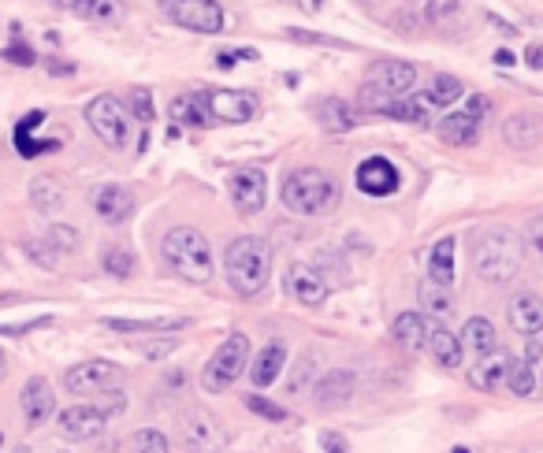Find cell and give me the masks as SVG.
I'll return each mask as SVG.
<instances>
[{
    "mask_svg": "<svg viewBox=\"0 0 543 453\" xmlns=\"http://www.w3.org/2000/svg\"><path fill=\"white\" fill-rule=\"evenodd\" d=\"M160 253L172 264V272L186 283H209L216 275V260H212L209 238L198 227H172L160 242Z\"/></svg>",
    "mask_w": 543,
    "mask_h": 453,
    "instance_id": "obj_1",
    "label": "cell"
},
{
    "mask_svg": "<svg viewBox=\"0 0 543 453\" xmlns=\"http://www.w3.org/2000/svg\"><path fill=\"white\" fill-rule=\"evenodd\" d=\"M224 272L235 294H261L272 275V246L265 238H235L224 253Z\"/></svg>",
    "mask_w": 543,
    "mask_h": 453,
    "instance_id": "obj_2",
    "label": "cell"
},
{
    "mask_svg": "<svg viewBox=\"0 0 543 453\" xmlns=\"http://www.w3.org/2000/svg\"><path fill=\"white\" fill-rule=\"evenodd\" d=\"M521 257H525V249H521V238L514 231H506V227H495V231H484L477 238V275L480 279H488V283H510L517 272H521Z\"/></svg>",
    "mask_w": 543,
    "mask_h": 453,
    "instance_id": "obj_3",
    "label": "cell"
},
{
    "mask_svg": "<svg viewBox=\"0 0 543 453\" xmlns=\"http://www.w3.org/2000/svg\"><path fill=\"white\" fill-rule=\"evenodd\" d=\"M283 205L291 208L294 216H324L332 205H339V186L332 182V175L317 168L294 171L283 182Z\"/></svg>",
    "mask_w": 543,
    "mask_h": 453,
    "instance_id": "obj_4",
    "label": "cell"
},
{
    "mask_svg": "<svg viewBox=\"0 0 543 453\" xmlns=\"http://www.w3.org/2000/svg\"><path fill=\"white\" fill-rule=\"evenodd\" d=\"M365 82H369L365 86V101L384 112L387 104L402 101L417 86V67L406 64V60H376V64H369Z\"/></svg>",
    "mask_w": 543,
    "mask_h": 453,
    "instance_id": "obj_5",
    "label": "cell"
},
{
    "mask_svg": "<svg viewBox=\"0 0 543 453\" xmlns=\"http://www.w3.org/2000/svg\"><path fill=\"white\" fill-rule=\"evenodd\" d=\"M250 364V338L246 335H227L220 342V350L212 353V361L205 364V372H201V387L209 390V394H220L227 390L235 379L242 376V368Z\"/></svg>",
    "mask_w": 543,
    "mask_h": 453,
    "instance_id": "obj_6",
    "label": "cell"
},
{
    "mask_svg": "<svg viewBox=\"0 0 543 453\" xmlns=\"http://www.w3.org/2000/svg\"><path fill=\"white\" fill-rule=\"evenodd\" d=\"M86 123L93 127V134L108 145V149H123L131 142V116L112 93H101L86 104Z\"/></svg>",
    "mask_w": 543,
    "mask_h": 453,
    "instance_id": "obj_7",
    "label": "cell"
},
{
    "mask_svg": "<svg viewBox=\"0 0 543 453\" xmlns=\"http://www.w3.org/2000/svg\"><path fill=\"white\" fill-rule=\"evenodd\" d=\"M160 12L194 34H220L227 23L224 8L216 0H160Z\"/></svg>",
    "mask_w": 543,
    "mask_h": 453,
    "instance_id": "obj_8",
    "label": "cell"
},
{
    "mask_svg": "<svg viewBox=\"0 0 543 453\" xmlns=\"http://www.w3.org/2000/svg\"><path fill=\"white\" fill-rule=\"evenodd\" d=\"M123 405V398L116 394L112 402H97V405H71V409H64V413L56 416V428H60V435L64 439H75V442H86L93 439V435H101L108 424V416L116 413Z\"/></svg>",
    "mask_w": 543,
    "mask_h": 453,
    "instance_id": "obj_9",
    "label": "cell"
},
{
    "mask_svg": "<svg viewBox=\"0 0 543 453\" xmlns=\"http://www.w3.org/2000/svg\"><path fill=\"white\" fill-rule=\"evenodd\" d=\"M123 379V368L112 361H82L64 376V387L79 398H101V394H116Z\"/></svg>",
    "mask_w": 543,
    "mask_h": 453,
    "instance_id": "obj_10",
    "label": "cell"
},
{
    "mask_svg": "<svg viewBox=\"0 0 543 453\" xmlns=\"http://www.w3.org/2000/svg\"><path fill=\"white\" fill-rule=\"evenodd\" d=\"M484 112H488V97H469L465 108H458L451 116H443V123H439V138L447 145H477Z\"/></svg>",
    "mask_w": 543,
    "mask_h": 453,
    "instance_id": "obj_11",
    "label": "cell"
},
{
    "mask_svg": "<svg viewBox=\"0 0 543 453\" xmlns=\"http://www.w3.org/2000/svg\"><path fill=\"white\" fill-rule=\"evenodd\" d=\"M205 108L220 123H250L261 112V97L250 90H212L205 93Z\"/></svg>",
    "mask_w": 543,
    "mask_h": 453,
    "instance_id": "obj_12",
    "label": "cell"
},
{
    "mask_svg": "<svg viewBox=\"0 0 543 453\" xmlns=\"http://www.w3.org/2000/svg\"><path fill=\"white\" fill-rule=\"evenodd\" d=\"M183 446L190 453H220L227 446V431L220 428L216 416L198 409L183 420Z\"/></svg>",
    "mask_w": 543,
    "mask_h": 453,
    "instance_id": "obj_13",
    "label": "cell"
},
{
    "mask_svg": "<svg viewBox=\"0 0 543 453\" xmlns=\"http://www.w3.org/2000/svg\"><path fill=\"white\" fill-rule=\"evenodd\" d=\"M265 197H268L265 171L242 168L231 175V201H235V208H239L242 216H257L265 208Z\"/></svg>",
    "mask_w": 543,
    "mask_h": 453,
    "instance_id": "obj_14",
    "label": "cell"
},
{
    "mask_svg": "<svg viewBox=\"0 0 543 453\" xmlns=\"http://www.w3.org/2000/svg\"><path fill=\"white\" fill-rule=\"evenodd\" d=\"M283 286H287V294L294 301H302V305H324L328 298V283H324V275L313 268V264H291L287 275H283Z\"/></svg>",
    "mask_w": 543,
    "mask_h": 453,
    "instance_id": "obj_15",
    "label": "cell"
},
{
    "mask_svg": "<svg viewBox=\"0 0 543 453\" xmlns=\"http://www.w3.org/2000/svg\"><path fill=\"white\" fill-rule=\"evenodd\" d=\"M402 186V175L398 168L387 160V156H369L358 168V190L369 197H391Z\"/></svg>",
    "mask_w": 543,
    "mask_h": 453,
    "instance_id": "obj_16",
    "label": "cell"
},
{
    "mask_svg": "<svg viewBox=\"0 0 543 453\" xmlns=\"http://www.w3.org/2000/svg\"><path fill=\"white\" fill-rule=\"evenodd\" d=\"M93 212L101 216L105 223H123L134 212V197L127 186H116L108 182L101 190H93Z\"/></svg>",
    "mask_w": 543,
    "mask_h": 453,
    "instance_id": "obj_17",
    "label": "cell"
},
{
    "mask_svg": "<svg viewBox=\"0 0 543 453\" xmlns=\"http://www.w3.org/2000/svg\"><path fill=\"white\" fill-rule=\"evenodd\" d=\"M19 405H23L27 424H45V420L56 413V394H53V387L38 376V379H30L27 387H23V394H19Z\"/></svg>",
    "mask_w": 543,
    "mask_h": 453,
    "instance_id": "obj_18",
    "label": "cell"
},
{
    "mask_svg": "<svg viewBox=\"0 0 543 453\" xmlns=\"http://www.w3.org/2000/svg\"><path fill=\"white\" fill-rule=\"evenodd\" d=\"M391 335H395V342L402 346V350H424L428 346V338H432V320L424 316V312H402L395 320V327H391Z\"/></svg>",
    "mask_w": 543,
    "mask_h": 453,
    "instance_id": "obj_19",
    "label": "cell"
},
{
    "mask_svg": "<svg viewBox=\"0 0 543 453\" xmlns=\"http://www.w3.org/2000/svg\"><path fill=\"white\" fill-rule=\"evenodd\" d=\"M503 138L506 145H514V149H532V145L543 142V119L532 116V112H514V116H506L503 123Z\"/></svg>",
    "mask_w": 543,
    "mask_h": 453,
    "instance_id": "obj_20",
    "label": "cell"
},
{
    "mask_svg": "<svg viewBox=\"0 0 543 453\" xmlns=\"http://www.w3.org/2000/svg\"><path fill=\"white\" fill-rule=\"evenodd\" d=\"M41 123H45V112H41V108H34V112H27V119L15 127V149H19V156H27V160H30V156H41V153H53V149H60V142H56V138H45V142H41V138H34V130H38Z\"/></svg>",
    "mask_w": 543,
    "mask_h": 453,
    "instance_id": "obj_21",
    "label": "cell"
},
{
    "mask_svg": "<svg viewBox=\"0 0 543 453\" xmlns=\"http://www.w3.org/2000/svg\"><path fill=\"white\" fill-rule=\"evenodd\" d=\"M510 327H514L517 335H536L543 331V301L536 294H517L510 301Z\"/></svg>",
    "mask_w": 543,
    "mask_h": 453,
    "instance_id": "obj_22",
    "label": "cell"
},
{
    "mask_svg": "<svg viewBox=\"0 0 543 453\" xmlns=\"http://www.w3.org/2000/svg\"><path fill=\"white\" fill-rule=\"evenodd\" d=\"M56 8H64L71 15H82V19H93V23H120L123 19V4L120 0H53Z\"/></svg>",
    "mask_w": 543,
    "mask_h": 453,
    "instance_id": "obj_23",
    "label": "cell"
},
{
    "mask_svg": "<svg viewBox=\"0 0 543 453\" xmlns=\"http://www.w3.org/2000/svg\"><path fill=\"white\" fill-rule=\"evenodd\" d=\"M462 350L465 353H477V357H488L495 346H499V335H495V324H491L488 316H473V320H465L462 327Z\"/></svg>",
    "mask_w": 543,
    "mask_h": 453,
    "instance_id": "obj_24",
    "label": "cell"
},
{
    "mask_svg": "<svg viewBox=\"0 0 543 453\" xmlns=\"http://www.w3.org/2000/svg\"><path fill=\"white\" fill-rule=\"evenodd\" d=\"M283 364H287V346H283V342H268L250 368L253 387H272L279 379V372H283Z\"/></svg>",
    "mask_w": 543,
    "mask_h": 453,
    "instance_id": "obj_25",
    "label": "cell"
},
{
    "mask_svg": "<svg viewBox=\"0 0 543 453\" xmlns=\"http://www.w3.org/2000/svg\"><path fill=\"white\" fill-rule=\"evenodd\" d=\"M506 368H510V357L499 350H491L488 357H480L477 364H473V372H469V383L477 390H491L499 387V383H506Z\"/></svg>",
    "mask_w": 543,
    "mask_h": 453,
    "instance_id": "obj_26",
    "label": "cell"
},
{
    "mask_svg": "<svg viewBox=\"0 0 543 453\" xmlns=\"http://www.w3.org/2000/svg\"><path fill=\"white\" fill-rule=\"evenodd\" d=\"M454 275H458V268H454V238L443 234L436 246H432V253H428V279L451 286Z\"/></svg>",
    "mask_w": 543,
    "mask_h": 453,
    "instance_id": "obj_27",
    "label": "cell"
},
{
    "mask_svg": "<svg viewBox=\"0 0 543 453\" xmlns=\"http://www.w3.org/2000/svg\"><path fill=\"white\" fill-rule=\"evenodd\" d=\"M428 353H432V357H436V364H443V368H458V364H462V357H465L458 335H454V331H447V327H432Z\"/></svg>",
    "mask_w": 543,
    "mask_h": 453,
    "instance_id": "obj_28",
    "label": "cell"
},
{
    "mask_svg": "<svg viewBox=\"0 0 543 453\" xmlns=\"http://www.w3.org/2000/svg\"><path fill=\"white\" fill-rule=\"evenodd\" d=\"M350 394H354V376H350V372H328V376L317 383V402L324 405V409L343 405Z\"/></svg>",
    "mask_w": 543,
    "mask_h": 453,
    "instance_id": "obj_29",
    "label": "cell"
},
{
    "mask_svg": "<svg viewBox=\"0 0 543 453\" xmlns=\"http://www.w3.org/2000/svg\"><path fill=\"white\" fill-rule=\"evenodd\" d=\"M317 116H320V127L328 130V134H343V130L354 127V108L339 97H328V101L317 104Z\"/></svg>",
    "mask_w": 543,
    "mask_h": 453,
    "instance_id": "obj_30",
    "label": "cell"
},
{
    "mask_svg": "<svg viewBox=\"0 0 543 453\" xmlns=\"http://www.w3.org/2000/svg\"><path fill=\"white\" fill-rule=\"evenodd\" d=\"M172 119L179 127H205L209 123V108H205V93H190V97H175Z\"/></svg>",
    "mask_w": 543,
    "mask_h": 453,
    "instance_id": "obj_31",
    "label": "cell"
},
{
    "mask_svg": "<svg viewBox=\"0 0 543 453\" xmlns=\"http://www.w3.org/2000/svg\"><path fill=\"white\" fill-rule=\"evenodd\" d=\"M421 305H424V316L432 320V316H451L454 312V298L451 290L436 279H424L421 283Z\"/></svg>",
    "mask_w": 543,
    "mask_h": 453,
    "instance_id": "obj_32",
    "label": "cell"
},
{
    "mask_svg": "<svg viewBox=\"0 0 543 453\" xmlns=\"http://www.w3.org/2000/svg\"><path fill=\"white\" fill-rule=\"evenodd\" d=\"M462 78H454V75H436L432 78V86H428V93H424V101L428 104H454V101H462Z\"/></svg>",
    "mask_w": 543,
    "mask_h": 453,
    "instance_id": "obj_33",
    "label": "cell"
},
{
    "mask_svg": "<svg viewBox=\"0 0 543 453\" xmlns=\"http://www.w3.org/2000/svg\"><path fill=\"white\" fill-rule=\"evenodd\" d=\"M428 108H432V104L424 101V97H417V101H406V97H402V101L387 104L384 116L387 119H402V123H428Z\"/></svg>",
    "mask_w": 543,
    "mask_h": 453,
    "instance_id": "obj_34",
    "label": "cell"
},
{
    "mask_svg": "<svg viewBox=\"0 0 543 453\" xmlns=\"http://www.w3.org/2000/svg\"><path fill=\"white\" fill-rule=\"evenodd\" d=\"M30 197H34V205L41 208V212H53V208L64 205V190H60V182L56 179H34V186H30Z\"/></svg>",
    "mask_w": 543,
    "mask_h": 453,
    "instance_id": "obj_35",
    "label": "cell"
},
{
    "mask_svg": "<svg viewBox=\"0 0 543 453\" xmlns=\"http://www.w3.org/2000/svg\"><path fill=\"white\" fill-rule=\"evenodd\" d=\"M506 383H510V390H514L517 398H529L532 390H536V376H532V361H510V368H506Z\"/></svg>",
    "mask_w": 543,
    "mask_h": 453,
    "instance_id": "obj_36",
    "label": "cell"
},
{
    "mask_svg": "<svg viewBox=\"0 0 543 453\" xmlns=\"http://www.w3.org/2000/svg\"><path fill=\"white\" fill-rule=\"evenodd\" d=\"M131 453H168V435L157 428H142L131 435Z\"/></svg>",
    "mask_w": 543,
    "mask_h": 453,
    "instance_id": "obj_37",
    "label": "cell"
},
{
    "mask_svg": "<svg viewBox=\"0 0 543 453\" xmlns=\"http://www.w3.org/2000/svg\"><path fill=\"white\" fill-rule=\"evenodd\" d=\"M101 264H105V272H108V275H116V279H127V275L134 272V257L127 253V249H120V246L105 249V257H101Z\"/></svg>",
    "mask_w": 543,
    "mask_h": 453,
    "instance_id": "obj_38",
    "label": "cell"
},
{
    "mask_svg": "<svg viewBox=\"0 0 543 453\" xmlns=\"http://www.w3.org/2000/svg\"><path fill=\"white\" fill-rule=\"evenodd\" d=\"M131 116L138 119V123H153V116H157V112H153V93L142 90V86L131 90Z\"/></svg>",
    "mask_w": 543,
    "mask_h": 453,
    "instance_id": "obj_39",
    "label": "cell"
},
{
    "mask_svg": "<svg viewBox=\"0 0 543 453\" xmlns=\"http://www.w3.org/2000/svg\"><path fill=\"white\" fill-rule=\"evenodd\" d=\"M261 56H257V49H224V52H216V67L220 71H227V67H235V64H257Z\"/></svg>",
    "mask_w": 543,
    "mask_h": 453,
    "instance_id": "obj_40",
    "label": "cell"
},
{
    "mask_svg": "<svg viewBox=\"0 0 543 453\" xmlns=\"http://www.w3.org/2000/svg\"><path fill=\"white\" fill-rule=\"evenodd\" d=\"M183 324H160V320H149V324L146 320H105V327H112V331H160V327H183Z\"/></svg>",
    "mask_w": 543,
    "mask_h": 453,
    "instance_id": "obj_41",
    "label": "cell"
},
{
    "mask_svg": "<svg viewBox=\"0 0 543 453\" xmlns=\"http://www.w3.org/2000/svg\"><path fill=\"white\" fill-rule=\"evenodd\" d=\"M49 246L53 249H75L79 246V231H75V227H64V223H56L53 231H49Z\"/></svg>",
    "mask_w": 543,
    "mask_h": 453,
    "instance_id": "obj_42",
    "label": "cell"
},
{
    "mask_svg": "<svg viewBox=\"0 0 543 453\" xmlns=\"http://www.w3.org/2000/svg\"><path fill=\"white\" fill-rule=\"evenodd\" d=\"M246 409H253V413H261L265 420H283V409L279 405H272V402H265V398H257V394H246Z\"/></svg>",
    "mask_w": 543,
    "mask_h": 453,
    "instance_id": "obj_43",
    "label": "cell"
},
{
    "mask_svg": "<svg viewBox=\"0 0 543 453\" xmlns=\"http://www.w3.org/2000/svg\"><path fill=\"white\" fill-rule=\"evenodd\" d=\"M525 238H529V246L543 257V216H532V220H529V231H525Z\"/></svg>",
    "mask_w": 543,
    "mask_h": 453,
    "instance_id": "obj_44",
    "label": "cell"
},
{
    "mask_svg": "<svg viewBox=\"0 0 543 453\" xmlns=\"http://www.w3.org/2000/svg\"><path fill=\"white\" fill-rule=\"evenodd\" d=\"M4 56H8L12 64H23V67L34 64V52H30L27 45H8V49H4Z\"/></svg>",
    "mask_w": 543,
    "mask_h": 453,
    "instance_id": "obj_45",
    "label": "cell"
},
{
    "mask_svg": "<svg viewBox=\"0 0 543 453\" xmlns=\"http://www.w3.org/2000/svg\"><path fill=\"white\" fill-rule=\"evenodd\" d=\"M320 442H324V453H346V439L343 435H335V431H324Z\"/></svg>",
    "mask_w": 543,
    "mask_h": 453,
    "instance_id": "obj_46",
    "label": "cell"
},
{
    "mask_svg": "<svg viewBox=\"0 0 543 453\" xmlns=\"http://www.w3.org/2000/svg\"><path fill=\"white\" fill-rule=\"evenodd\" d=\"M525 64H529L532 71H543V41H532L529 49H525Z\"/></svg>",
    "mask_w": 543,
    "mask_h": 453,
    "instance_id": "obj_47",
    "label": "cell"
},
{
    "mask_svg": "<svg viewBox=\"0 0 543 453\" xmlns=\"http://www.w3.org/2000/svg\"><path fill=\"white\" fill-rule=\"evenodd\" d=\"M142 353H146V357H164V353H172V342H146Z\"/></svg>",
    "mask_w": 543,
    "mask_h": 453,
    "instance_id": "obj_48",
    "label": "cell"
},
{
    "mask_svg": "<svg viewBox=\"0 0 543 453\" xmlns=\"http://www.w3.org/2000/svg\"><path fill=\"white\" fill-rule=\"evenodd\" d=\"M291 4L294 8H302V12H309V15L320 12V0H291Z\"/></svg>",
    "mask_w": 543,
    "mask_h": 453,
    "instance_id": "obj_49",
    "label": "cell"
},
{
    "mask_svg": "<svg viewBox=\"0 0 543 453\" xmlns=\"http://www.w3.org/2000/svg\"><path fill=\"white\" fill-rule=\"evenodd\" d=\"M495 64H499V67H510V64H514V52H510V49H499V52H495Z\"/></svg>",
    "mask_w": 543,
    "mask_h": 453,
    "instance_id": "obj_50",
    "label": "cell"
},
{
    "mask_svg": "<svg viewBox=\"0 0 543 453\" xmlns=\"http://www.w3.org/2000/svg\"><path fill=\"white\" fill-rule=\"evenodd\" d=\"M8 376V357H4V350H0V379Z\"/></svg>",
    "mask_w": 543,
    "mask_h": 453,
    "instance_id": "obj_51",
    "label": "cell"
},
{
    "mask_svg": "<svg viewBox=\"0 0 543 453\" xmlns=\"http://www.w3.org/2000/svg\"><path fill=\"white\" fill-rule=\"evenodd\" d=\"M12 453H34V450H30V446H15Z\"/></svg>",
    "mask_w": 543,
    "mask_h": 453,
    "instance_id": "obj_52",
    "label": "cell"
},
{
    "mask_svg": "<svg viewBox=\"0 0 543 453\" xmlns=\"http://www.w3.org/2000/svg\"><path fill=\"white\" fill-rule=\"evenodd\" d=\"M0 442H4V435H0Z\"/></svg>",
    "mask_w": 543,
    "mask_h": 453,
    "instance_id": "obj_53",
    "label": "cell"
}]
</instances>
